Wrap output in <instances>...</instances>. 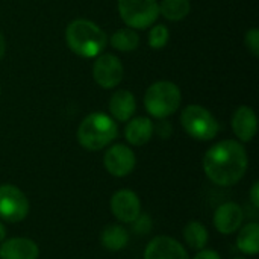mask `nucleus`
I'll return each mask as SVG.
<instances>
[{
    "mask_svg": "<svg viewBox=\"0 0 259 259\" xmlns=\"http://www.w3.org/2000/svg\"><path fill=\"white\" fill-rule=\"evenodd\" d=\"M249 167V156L244 146L235 140H223L211 146L203 156L206 178L219 187L238 184Z\"/></svg>",
    "mask_w": 259,
    "mask_h": 259,
    "instance_id": "obj_1",
    "label": "nucleus"
},
{
    "mask_svg": "<svg viewBox=\"0 0 259 259\" xmlns=\"http://www.w3.org/2000/svg\"><path fill=\"white\" fill-rule=\"evenodd\" d=\"M65 41L70 50L80 58H97L108 44V36L94 21L73 20L65 29Z\"/></svg>",
    "mask_w": 259,
    "mask_h": 259,
    "instance_id": "obj_2",
    "label": "nucleus"
},
{
    "mask_svg": "<svg viewBox=\"0 0 259 259\" xmlns=\"http://www.w3.org/2000/svg\"><path fill=\"white\" fill-rule=\"evenodd\" d=\"M117 123L112 117L103 112H91L80 121L77 127V141L90 152L105 149L117 138Z\"/></svg>",
    "mask_w": 259,
    "mask_h": 259,
    "instance_id": "obj_3",
    "label": "nucleus"
},
{
    "mask_svg": "<svg viewBox=\"0 0 259 259\" xmlns=\"http://www.w3.org/2000/svg\"><path fill=\"white\" fill-rule=\"evenodd\" d=\"M182 102L181 90L170 80H159L150 85L144 94L146 111L158 120H164L173 115Z\"/></svg>",
    "mask_w": 259,
    "mask_h": 259,
    "instance_id": "obj_4",
    "label": "nucleus"
},
{
    "mask_svg": "<svg viewBox=\"0 0 259 259\" xmlns=\"http://www.w3.org/2000/svg\"><path fill=\"white\" fill-rule=\"evenodd\" d=\"M181 124L191 138L199 141H211L220 131L217 118L200 105H188L181 114Z\"/></svg>",
    "mask_w": 259,
    "mask_h": 259,
    "instance_id": "obj_5",
    "label": "nucleus"
},
{
    "mask_svg": "<svg viewBox=\"0 0 259 259\" xmlns=\"http://www.w3.org/2000/svg\"><path fill=\"white\" fill-rule=\"evenodd\" d=\"M118 14L131 29H147L159 17L158 0H118Z\"/></svg>",
    "mask_w": 259,
    "mask_h": 259,
    "instance_id": "obj_6",
    "label": "nucleus"
},
{
    "mask_svg": "<svg viewBox=\"0 0 259 259\" xmlns=\"http://www.w3.org/2000/svg\"><path fill=\"white\" fill-rule=\"evenodd\" d=\"M27 196L15 185H0V220L6 223L23 222L29 214Z\"/></svg>",
    "mask_w": 259,
    "mask_h": 259,
    "instance_id": "obj_7",
    "label": "nucleus"
},
{
    "mask_svg": "<svg viewBox=\"0 0 259 259\" xmlns=\"http://www.w3.org/2000/svg\"><path fill=\"white\" fill-rule=\"evenodd\" d=\"M93 76L99 87L112 90L118 87L124 77V67L118 56L112 53L99 55L93 65Z\"/></svg>",
    "mask_w": 259,
    "mask_h": 259,
    "instance_id": "obj_8",
    "label": "nucleus"
},
{
    "mask_svg": "<svg viewBox=\"0 0 259 259\" xmlns=\"http://www.w3.org/2000/svg\"><path fill=\"white\" fill-rule=\"evenodd\" d=\"M103 164L109 175L115 178H124L135 170L137 156L129 146L114 144L106 150L103 156Z\"/></svg>",
    "mask_w": 259,
    "mask_h": 259,
    "instance_id": "obj_9",
    "label": "nucleus"
},
{
    "mask_svg": "<svg viewBox=\"0 0 259 259\" xmlns=\"http://www.w3.org/2000/svg\"><path fill=\"white\" fill-rule=\"evenodd\" d=\"M109 208L112 215L120 223H134L141 214V200L138 194L132 190L123 188L112 194Z\"/></svg>",
    "mask_w": 259,
    "mask_h": 259,
    "instance_id": "obj_10",
    "label": "nucleus"
},
{
    "mask_svg": "<svg viewBox=\"0 0 259 259\" xmlns=\"http://www.w3.org/2000/svg\"><path fill=\"white\" fill-rule=\"evenodd\" d=\"M144 259H190L187 249L175 238L161 235L146 246Z\"/></svg>",
    "mask_w": 259,
    "mask_h": 259,
    "instance_id": "obj_11",
    "label": "nucleus"
},
{
    "mask_svg": "<svg viewBox=\"0 0 259 259\" xmlns=\"http://www.w3.org/2000/svg\"><path fill=\"white\" fill-rule=\"evenodd\" d=\"M212 222H214V228L220 234L231 235L241 228L244 222V211L238 203L226 202L215 209Z\"/></svg>",
    "mask_w": 259,
    "mask_h": 259,
    "instance_id": "obj_12",
    "label": "nucleus"
},
{
    "mask_svg": "<svg viewBox=\"0 0 259 259\" xmlns=\"http://www.w3.org/2000/svg\"><path fill=\"white\" fill-rule=\"evenodd\" d=\"M38 244L26 237L5 238L0 243V259H38Z\"/></svg>",
    "mask_w": 259,
    "mask_h": 259,
    "instance_id": "obj_13",
    "label": "nucleus"
},
{
    "mask_svg": "<svg viewBox=\"0 0 259 259\" xmlns=\"http://www.w3.org/2000/svg\"><path fill=\"white\" fill-rule=\"evenodd\" d=\"M232 131L241 143H249L255 138L258 131V118L250 106L243 105L234 112Z\"/></svg>",
    "mask_w": 259,
    "mask_h": 259,
    "instance_id": "obj_14",
    "label": "nucleus"
},
{
    "mask_svg": "<svg viewBox=\"0 0 259 259\" xmlns=\"http://www.w3.org/2000/svg\"><path fill=\"white\" fill-rule=\"evenodd\" d=\"M137 111L135 96L127 90H118L111 96L109 112L117 121H129Z\"/></svg>",
    "mask_w": 259,
    "mask_h": 259,
    "instance_id": "obj_15",
    "label": "nucleus"
},
{
    "mask_svg": "<svg viewBox=\"0 0 259 259\" xmlns=\"http://www.w3.org/2000/svg\"><path fill=\"white\" fill-rule=\"evenodd\" d=\"M153 121L147 117H134L124 127V138L132 146H144L153 137Z\"/></svg>",
    "mask_w": 259,
    "mask_h": 259,
    "instance_id": "obj_16",
    "label": "nucleus"
},
{
    "mask_svg": "<svg viewBox=\"0 0 259 259\" xmlns=\"http://www.w3.org/2000/svg\"><path fill=\"white\" fill-rule=\"evenodd\" d=\"M100 243L109 252H120L129 243V232L121 225H108L100 232Z\"/></svg>",
    "mask_w": 259,
    "mask_h": 259,
    "instance_id": "obj_17",
    "label": "nucleus"
},
{
    "mask_svg": "<svg viewBox=\"0 0 259 259\" xmlns=\"http://www.w3.org/2000/svg\"><path fill=\"white\" fill-rule=\"evenodd\" d=\"M237 247L240 252L249 256H255L259 252V225L256 222L247 223L240 228L237 237Z\"/></svg>",
    "mask_w": 259,
    "mask_h": 259,
    "instance_id": "obj_18",
    "label": "nucleus"
},
{
    "mask_svg": "<svg viewBox=\"0 0 259 259\" xmlns=\"http://www.w3.org/2000/svg\"><path fill=\"white\" fill-rule=\"evenodd\" d=\"M184 240L187 243V246L193 250H202L208 246L209 241V232L206 229V226L200 222H190L185 225L184 228Z\"/></svg>",
    "mask_w": 259,
    "mask_h": 259,
    "instance_id": "obj_19",
    "label": "nucleus"
},
{
    "mask_svg": "<svg viewBox=\"0 0 259 259\" xmlns=\"http://www.w3.org/2000/svg\"><path fill=\"white\" fill-rule=\"evenodd\" d=\"M109 42L118 52H134L140 46V36L135 29L123 27L111 35Z\"/></svg>",
    "mask_w": 259,
    "mask_h": 259,
    "instance_id": "obj_20",
    "label": "nucleus"
},
{
    "mask_svg": "<svg viewBox=\"0 0 259 259\" xmlns=\"http://www.w3.org/2000/svg\"><path fill=\"white\" fill-rule=\"evenodd\" d=\"M191 11L190 0H162L159 3V15L170 21L184 20Z\"/></svg>",
    "mask_w": 259,
    "mask_h": 259,
    "instance_id": "obj_21",
    "label": "nucleus"
},
{
    "mask_svg": "<svg viewBox=\"0 0 259 259\" xmlns=\"http://www.w3.org/2000/svg\"><path fill=\"white\" fill-rule=\"evenodd\" d=\"M168 38H170V30L167 26L164 24H155L150 32H149V46L155 50H161L162 47L167 46L168 42Z\"/></svg>",
    "mask_w": 259,
    "mask_h": 259,
    "instance_id": "obj_22",
    "label": "nucleus"
},
{
    "mask_svg": "<svg viewBox=\"0 0 259 259\" xmlns=\"http://www.w3.org/2000/svg\"><path fill=\"white\" fill-rule=\"evenodd\" d=\"M244 44L253 56H259V30L256 27H252L246 32Z\"/></svg>",
    "mask_w": 259,
    "mask_h": 259,
    "instance_id": "obj_23",
    "label": "nucleus"
},
{
    "mask_svg": "<svg viewBox=\"0 0 259 259\" xmlns=\"http://www.w3.org/2000/svg\"><path fill=\"white\" fill-rule=\"evenodd\" d=\"M132 225H134V231L138 232V234H141V235L143 234H147L152 229V220H150V217L143 215V214H140L138 219Z\"/></svg>",
    "mask_w": 259,
    "mask_h": 259,
    "instance_id": "obj_24",
    "label": "nucleus"
},
{
    "mask_svg": "<svg viewBox=\"0 0 259 259\" xmlns=\"http://www.w3.org/2000/svg\"><path fill=\"white\" fill-rule=\"evenodd\" d=\"M153 134H158L161 138H168L171 135V124L164 118L156 126H153Z\"/></svg>",
    "mask_w": 259,
    "mask_h": 259,
    "instance_id": "obj_25",
    "label": "nucleus"
},
{
    "mask_svg": "<svg viewBox=\"0 0 259 259\" xmlns=\"http://www.w3.org/2000/svg\"><path fill=\"white\" fill-rule=\"evenodd\" d=\"M193 259H222L220 253L217 250H212V249H202L196 253V256Z\"/></svg>",
    "mask_w": 259,
    "mask_h": 259,
    "instance_id": "obj_26",
    "label": "nucleus"
},
{
    "mask_svg": "<svg viewBox=\"0 0 259 259\" xmlns=\"http://www.w3.org/2000/svg\"><path fill=\"white\" fill-rule=\"evenodd\" d=\"M250 202L258 209L259 208V182H255L250 188Z\"/></svg>",
    "mask_w": 259,
    "mask_h": 259,
    "instance_id": "obj_27",
    "label": "nucleus"
},
{
    "mask_svg": "<svg viewBox=\"0 0 259 259\" xmlns=\"http://www.w3.org/2000/svg\"><path fill=\"white\" fill-rule=\"evenodd\" d=\"M5 53H6V41H5V36L0 32V61L3 59Z\"/></svg>",
    "mask_w": 259,
    "mask_h": 259,
    "instance_id": "obj_28",
    "label": "nucleus"
},
{
    "mask_svg": "<svg viewBox=\"0 0 259 259\" xmlns=\"http://www.w3.org/2000/svg\"><path fill=\"white\" fill-rule=\"evenodd\" d=\"M5 238H6V228H5L3 222L0 220V243H2Z\"/></svg>",
    "mask_w": 259,
    "mask_h": 259,
    "instance_id": "obj_29",
    "label": "nucleus"
},
{
    "mask_svg": "<svg viewBox=\"0 0 259 259\" xmlns=\"http://www.w3.org/2000/svg\"><path fill=\"white\" fill-rule=\"evenodd\" d=\"M0 94H2V85H0Z\"/></svg>",
    "mask_w": 259,
    "mask_h": 259,
    "instance_id": "obj_30",
    "label": "nucleus"
},
{
    "mask_svg": "<svg viewBox=\"0 0 259 259\" xmlns=\"http://www.w3.org/2000/svg\"><path fill=\"white\" fill-rule=\"evenodd\" d=\"M234 259H244V258H234Z\"/></svg>",
    "mask_w": 259,
    "mask_h": 259,
    "instance_id": "obj_31",
    "label": "nucleus"
}]
</instances>
